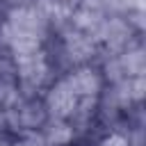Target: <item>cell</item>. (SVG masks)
I'll return each mask as SVG.
<instances>
[{
	"instance_id": "cell-7",
	"label": "cell",
	"mask_w": 146,
	"mask_h": 146,
	"mask_svg": "<svg viewBox=\"0 0 146 146\" xmlns=\"http://www.w3.org/2000/svg\"><path fill=\"white\" fill-rule=\"evenodd\" d=\"M96 146H128V139H125V135H121V132H116V130H107V132L98 139Z\"/></svg>"
},
{
	"instance_id": "cell-3",
	"label": "cell",
	"mask_w": 146,
	"mask_h": 146,
	"mask_svg": "<svg viewBox=\"0 0 146 146\" xmlns=\"http://www.w3.org/2000/svg\"><path fill=\"white\" fill-rule=\"evenodd\" d=\"M48 141V146H71L73 141V128L68 123V119H55L48 116L46 123L39 128Z\"/></svg>"
},
{
	"instance_id": "cell-1",
	"label": "cell",
	"mask_w": 146,
	"mask_h": 146,
	"mask_svg": "<svg viewBox=\"0 0 146 146\" xmlns=\"http://www.w3.org/2000/svg\"><path fill=\"white\" fill-rule=\"evenodd\" d=\"M43 105H46V112L48 116H55V119H68L73 107H75V94L71 91V87L66 84L64 78L55 80L50 87H46L43 96H41Z\"/></svg>"
},
{
	"instance_id": "cell-6",
	"label": "cell",
	"mask_w": 146,
	"mask_h": 146,
	"mask_svg": "<svg viewBox=\"0 0 146 146\" xmlns=\"http://www.w3.org/2000/svg\"><path fill=\"white\" fill-rule=\"evenodd\" d=\"M14 146H48V141L39 128H32L14 135Z\"/></svg>"
},
{
	"instance_id": "cell-2",
	"label": "cell",
	"mask_w": 146,
	"mask_h": 146,
	"mask_svg": "<svg viewBox=\"0 0 146 146\" xmlns=\"http://www.w3.org/2000/svg\"><path fill=\"white\" fill-rule=\"evenodd\" d=\"M64 80L71 87V91L75 94V98H80V96H98L100 89L105 87V80H103L100 71L96 66H91V64L73 66L64 75Z\"/></svg>"
},
{
	"instance_id": "cell-4",
	"label": "cell",
	"mask_w": 146,
	"mask_h": 146,
	"mask_svg": "<svg viewBox=\"0 0 146 146\" xmlns=\"http://www.w3.org/2000/svg\"><path fill=\"white\" fill-rule=\"evenodd\" d=\"M119 59H121L123 71H125L128 78H135V75H144L146 73V50H144V43L141 46L125 48L123 52H119Z\"/></svg>"
},
{
	"instance_id": "cell-8",
	"label": "cell",
	"mask_w": 146,
	"mask_h": 146,
	"mask_svg": "<svg viewBox=\"0 0 146 146\" xmlns=\"http://www.w3.org/2000/svg\"><path fill=\"white\" fill-rule=\"evenodd\" d=\"M7 5L9 7H27V5H32V0H7Z\"/></svg>"
},
{
	"instance_id": "cell-5",
	"label": "cell",
	"mask_w": 146,
	"mask_h": 146,
	"mask_svg": "<svg viewBox=\"0 0 146 146\" xmlns=\"http://www.w3.org/2000/svg\"><path fill=\"white\" fill-rule=\"evenodd\" d=\"M43 41L36 34L30 32H14L11 41H9V55L11 57H23V55H32L36 50H41Z\"/></svg>"
}]
</instances>
